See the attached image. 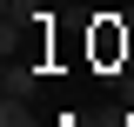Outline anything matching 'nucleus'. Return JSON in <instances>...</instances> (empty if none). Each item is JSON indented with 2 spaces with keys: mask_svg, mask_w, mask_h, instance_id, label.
I'll use <instances>...</instances> for the list:
<instances>
[{
  "mask_svg": "<svg viewBox=\"0 0 134 127\" xmlns=\"http://www.w3.org/2000/svg\"><path fill=\"white\" fill-rule=\"evenodd\" d=\"M0 127H40V120L27 114V100H7L0 94Z\"/></svg>",
  "mask_w": 134,
  "mask_h": 127,
  "instance_id": "nucleus-2",
  "label": "nucleus"
},
{
  "mask_svg": "<svg viewBox=\"0 0 134 127\" xmlns=\"http://www.w3.org/2000/svg\"><path fill=\"white\" fill-rule=\"evenodd\" d=\"M34 87H40V67H34V60H7L0 94H7V100H34Z\"/></svg>",
  "mask_w": 134,
  "mask_h": 127,
  "instance_id": "nucleus-1",
  "label": "nucleus"
},
{
  "mask_svg": "<svg viewBox=\"0 0 134 127\" xmlns=\"http://www.w3.org/2000/svg\"><path fill=\"white\" fill-rule=\"evenodd\" d=\"M0 20H14V27H34L40 14H34V0H0Z\"/></svg>",
  "mask_w": 134,
  "mask_h": 127,
  "instance_id": "nucleus-3",
  "label": "nucleus"
}]
</instances>
